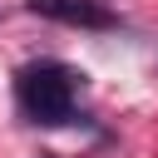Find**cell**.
<instances>
[{
    "label": "cell",
    "mask_w": 158,
    "mask_h": 158,
    "mask_svg": "<svg viewBox=\"0 0 158 158\" xmlns=\"http://www.w3.org/2000/svg\"><path fill=\"white\" fill-rule=\"evenodd\" d=\"M84 74H74L69 64H54V59H40V64H25L15 74V94H20V109L35 118V123H69L74 118V94H79Z\"/></svg>",
    "instance_id": "cell-1"
},
{
    "label": "cell",
    "mask_w": 158,
    "mask_h": 158,
    "mask_svg": "<svg viewBox=\"0 0 158 158\" xmlns=\"http://www.w3.org/2000/svg\"><path fill=\"white\" fill-rule=\"evenodd\" d=\"M35 15L44 20H59V25H84V30H109L114 25V10L94 5V0H30Z\"/></svg>",
    "instance_id": "cell-2"
}]
</instances>
